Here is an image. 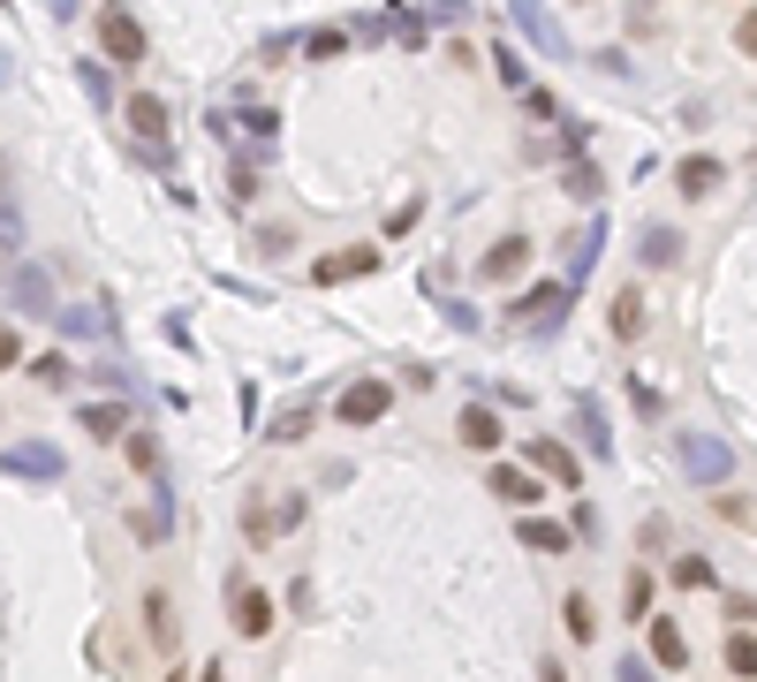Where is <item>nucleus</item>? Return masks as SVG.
<instances>
[{"mask_svg":"<svg viewBox=\"0 0 757 682\" xmlns=\"http://www.w3.org/2000/svg\"><path fill=\"white\" fill-rule=\"evenodd\" d=\"M523 266H530V235H500V243L477 258V273H485V281H515Z\"/></svg>","mask_w":757,"mask_h":682,"instance_id":"9d476101","label":"nucleus"},{"mask_svg":"<svg viewBox=\"0 0 757 682\" xmlns=\"http://www.w3.org/2000/svg\"><path fill=\"white\" fill-rule=\"evenodd\" d=\"M515 23H523L530 46H546V61H569V31L546 15V0H515Z\"/></svg>","mask_w":757,"mask_h":682,"instance_id":"0eeeda50","label":"nucleus"},{"mask_svg":"<svg viewBox=\"0 0 757 682\" xmlns=\"http://www.w3.org/2000/svg\"><path fill=\"white\" fill-rule=\"evenodd\" d=\"M53 327L76 334V341H91V334H107V312H99V304H76V312H53Z\"/></svg>","mask_w":757,"mask_h":682,"instance_id":"5701e85b","label":"nucleus"},{"mask_svg":"<svg viewBox=\"0 0 757 682\" xmlns=\"http://www.w3.org/2000/svg\"><path fill=\"white\" fill-rule=\"evenodd\" d=\"M228 190H235V205H251V197H258V174L235 160V168H228Z\"/></svg>","mask_w":757,"mask_h":682,"instance_id":"f704fd0d","label":"nucleus"},{"mask_svg":"<svg viewBox=\"0 0 757 682\" xmlns=\"http://www.w3.org/2000/svg\"><path fill=\"white\" fill-rule=\"evenodd\" d=\"M84 433L91 440H122V402H91L84 410Z\"/></svg>","mask_w":757,"mask_h":682,"instance_id":"bb28decb","label":"nucleus"},{"mask_svg":"<svg viewBox=\"0 0 757 682\" xmlns=\"http://www.w3.org/2000/svg\"><path fill=\"white\" fill-rule=\"evenodd\" d=\"M130 130L145 137V145H159L174 122H167V99H151V92H130Z\"/></svg>","mask_w":757,"mask_h":682,"instance_id":"f3484780","label":"nucleus"},{"mask_svg":"<svg viewBox=\"0 0 757 682\" xmlns=\"http://www.w3.org/2000/svg\"><path fill=\"white\" fill-rule=\"evenodd\" d=\"M266 440H273V448H296V440H310V402H289V410L266 425Z\"/></svg>","mask_w":757,"mask_h":682,"instance_id":"412c9836","label":"nucleus"},{"mask_svg":"<svg viewBox=\"0 0 757 682\" xmlns=\"http://www.w3.org/2000/svg\"><path fill=\"white\" fill-rule=\"evenodd\" d=\"M674 455H682V471H689L697 486H728V471H735V448H728V440H712V433H682V440H674Z\"/></svg>","mask_w":757,"mask_h":682,"instance_id":"f03ea898","label":"nucleus"},{"mask_svg":"<svg viewBox=\"0 0 757 682\" xmlns=\"http://www.w3.org/2000/svg\"><path fill=\"white\" fill-rule=\"evenodd\" d=\"M30 379L61 394V387H76V364H69V356H38V364H30Z\"/></svg>","mask_w":757,"mask_h":682,"instance_id":"c756f323","label":"nucleus"},{"mask_svg":"<svg viewBox=\"0 0 757 682\" xmlns=\"http://www.w3.org/2000/svg\"><path fill=\"white\" fill-rule=\"evenodd\" d=\"M606 190V174L591 168V160H576V168H569V197H599Z\"/></svg>","mask_w":757,"mask_h":682,"instance_id":"473e14b6","label":"nucleus"},{"mask_svg":"<svg viewBox=\"0 0 757 682\" xmlns=\"http://www.w3.org/2000/svg\"><path fill=\"white\" fill-rule=\"evenodd\" d=\"M0 190H8V160H0Z\"/></svg>","mask_w":757,"mask_h":682,"instance_id":"a19ab883","label":"nucleus"},{"mask_svg":"<svg viewBox=\"0 0 757 682\" xmlns=\"http://www.w3.org/2000/svg\"><path fill=\"white\" fill-rule=\"evenodd\" d=\"M599 251H606V220H591V228H576V235H569V273H561V281L576 289V281L591 273V258H599Z\"/></svg>","mask_w":757,"mask_h":682,"instance_id":"2eb2a0df","label":"nucleus"},{"mask_svg":"<svg viewBox=\"0 0 757 682\" xmlns=\"http://www.w3.org/2000/svg\"><path fill=\"white\" fill-rule=\"evenodd\" d=\"M76 76H84V92H91L99 107H114V84H107V69H99V61H76Z\"/></svg>","mask_w":757,"mask_h":682,"instance_id":"72a5a7b5","label":"nucleus"},{"mask_svg":"<svg viewBox=\"0 0 757 682\" xmlns=\"http://www.w3.org/2000/svg\"><path fill=\"white\" fill-rule=\"evenodd\" d=\"M561 622H569V637H576V645H591V637H599V607H591L584 592H569V599H561Z\"/></svg>","mask_w":757,"mask_h":682,"instance_id":"4be33fe9","label":"nucleus"},{"mask_svg":"<svg viewBox=\"0 0 757 682\" xmlns=\"http://www.w3.org/2000/svg\"><path fill=\"white\" fill-rule=\"evenodd\" d=\"M15 243H23V228H15V205H0V281H8V266H15Z\"/></svg>","mask_w":757,"mask_h":682,"instance_id":"2f4dec72","label":"nucleus"},{"mask_svg":"<svg viewBox=\"0 0 757 682\" xmlns=\"http://www.w3.org/2000/svg\"><path fill=\"white\" fill-rule=\"evenodd\" d=\"M613 334H621V341L644 334V296H636V289H621V296H613Z\"/></svg>","mask_w":757,"mask_h":682,"instance_id":"393cba45","label":"nucleus"},{"mask_svg":"<svg viewBox=\"0 0 757 682\" xmlns=\"http://www.w3.org/2000/svg\"><path fill=\"white\" fill-rule=\"evenodd\" d=\"M523 455H530V471L538 478H553V486H576L584 471H576V455L561 448V440H523Z\"/></svg>","mask_w":757,"mask_h":682,"instance_id":"9b49d317","label":"nucleus"},{"mask_svg":"<svg viewBox=\"0 0 757 682\" xmlns=\"http://www.w3.org/2000/svg\"><path fill=\"white\" fill-rule=\"evenodd\" d=\"M130 463H137V471H159V448H151L145 433H137V440H130Z\"/></svg>","mask_w":757,"mask_h":682,"instance_id":"58836bf2","label":"nucleus"},{"mask_svg":"<svg viewBox=\"0 0 757 682\" xmlns=\"http://www.w3.org/2000/svg\"><path fill=\"white\" fill-rule=\"evenodd\" d=\"M387 410H394V387H387V379H356V387H341V425L364 433V425H379Z\"/></svg>","mask_w":757,"mask_h":682,"instance_id":"20e7f679","label":"nucleus"},{"mask_svg":"<svg viewBox=\"0 0 757 682\" xmlns=\"http://www.w3.org/2000/svg\"><path fill=\"white\" fill-rule=\"evenodd\" d=\"M576 433H584V448H591V455H606V417H599V402H591V394H576Z\"/></svg>","mask_w":757,"mask_h":682,"instance_id":"a878e982","label":"nucleus"},{"mask_svg":"<svg viewBox=\"0 0 757 682\" xmlns=\"http://www.w3.org/2000/svg\"><path fill=\"white\" fill-rule=\"evenodd\" d=\"M628 622H651V569H628V592H621Z\"/></svg>","mask_w":757,"mask_h":682,"instance_id":"cd10ccee","label":"nucleus"},{"mask_svg":"<svg viewBox=\"0 0 757 682\" xmlns=\"http://www.w3.org/2000/svg\"><path fill=\"white\" fill-rule=\"evenodd\" d=\"M584 137H591L584 122H561V130H553L546 145H530V153H538V160H546V153H553V160H576V153H584Z\"/></svg>","mask_w":757,"mask_h":682,"instance_id":"b1692460","label":"nucleus"},{"mask_svg":"<svg viewBox=\"0 0 757 682\" xmlns=\"http://www.w3.org/2000/svg\"><path fill=\"white\" fill-rule=\"evenodd\" d=\"M651 660H659V668H667V675H682V668H689V645H682V630H674V622H667V614H659V622H651Z\"/></svg>","mask_w":757,"mask_h":682,"instance_id":"aec40b11","label":"nucleus"},{"mask_svg":"<svg viewBox=\"0 0 757 682\" xmlns=\"http://www.w3.org/2000/svg\"><path fill=\"white\" fill-rule=\"evenodd\" d=\"M515 538H523L530 553H569V531H561L553 515H523V523H515Z\"/></svg>","mask_w":757,"mask_h":682,"instance_id":"6ab92c4d","label":"nucleus"},{"mask_svg":"<svg viewBox=\"0 0 757 682\" xmlns=\"http://www.w3.org/2000/svg\"><path fill=\"white\" fill-rule=\"evenodd\" d=\"M228 607H235V630H243V637H266V630H273V599H266L251 576L228 584Z\"/></svg>","mask_w":757,"mask_h":682,"instance_id":"423d86ee","label":"nucleus"},{"mask_svg":"<svg viewBox=\"0 0 757 682\" xmlns=\"http://www.w3.org/2000/svg\"><path fill=\"white\" fill-rule=\"evenodd\" d=\"M371 266H379V251H371V243H349V251H326V258L310 266V281H318V289H341V281H364Z\"/></svg>","mask_w":757,"mask_h":682,"instance_id":"39448f33","label":"nucleus"},{"mask_svg":"<svg viewBox=\"0 0 757 682\" xmlns=\"http://www.w3.org/2000/svg\"><path fill=\"white\" fill-rule=\"evenodd\" d=\"M674 576H682V584H689V592H705V584H712V569H705V561H697V553H689V561H682V569H674Z\"/></svg>","mask_w":757,"mask_h":682,"instance_id":"e433bc0d","label":"nucleus"},{"mask_svg":"<svg viewBox=\"0 0 757 682\" xmlns=\"http://www.w3.org/2000/svg\"><path fill=\"white\" fill-rule=\"evenodd\" d=\"M0 471L8 478H61V455L38 448V440H15V448H0Z\"/></svg>","mask_w":757,"mask_h":682,"instance_id":"1a4fd4ad","label":"nucleus"},{"mask_svg":"<svg viewBox=\"0 0 757 682\" xmlns=\"http://www.w3.org/2000/svg\"><path fill=\"white\" fill-rule=\"evenodd\" d=\"M145 637L159 645V653H174V599H167L159 584L145 592Z\"/></svg>","mask_w":757,"mask_h":682,"instance_id":"a211bd4d","label":"nucleus"},{"mask_svg":"<svg viewBox=\"0 0 757 682\" xmlns=\"http://www.w3.org/2000/svg\"><path fill=\"white\" fill-rule=\"evenodd\" d=\"M99 46H107V61H122V69H137L145 61V23L114 0V8H99Z\"/></svg>","mask_w":757,"mask_h":682,"instance_id":"7ed1b4c3","label":"nucleus"},{"mask_svg":"<svg viewBox=\"0 0 757 682\" xmlns=\"http://www.w3.org/2000/svg\"><path fill=\"white\" fill-rule=\"evenodd\" d=\"M492 69H500V84H508V92H530V69H523V53H515V46H492Z\"/></svg>","mask_w":757,"mask_h":682,"instance_id":"c85d7f7f","label":"nucleus"},{"mask_svg":"<svg viewBox=\"0 0 757 682\" xmlns=\"http://www.w3.org/2000/svg\"><path fill=\"white\" fill-rule=\"evenodd\" d=\"M341 46H349V38H341V31H310V61H333V53H341Z\"/></svg>","mask_w":757,"mask_h":682,"instance_id":"c9c22d12","label":"nucleus"},{"mask_svg":"<svg viewBox=\"0 0 757 682\" xmlns=\"http://www.w3.org/2000/svg\"><path fill=\"white\" fill-rule=\"evenodd\" d=\"M8 296H15V312H30V319H46V312H53V289H46V273H38V266H23V258L8 266Z\"/></svg>","mask_w":757,"mask_h":682,"instance_id":"6e6552de","label":"nucleus"},{"mask_svg":"<svg viewBox=\"0 0 757 682\" xmlns=\"http://www.w3.org/2000/svg\"><path fill=\"white\" fill-rule=\"evenodd\" d=\"M674 258H682V235H674V228H659V220H651V228H644V235H636V266H644V273H667V266H674Z\"/></svg>","mask_w":757,"mask_h":682,"instance_id":"f8f14e48","label":"nucleus"},{"mask_svg":"<svg viewBox=\"0 0 757 682\" xmlns=\"http://www.w3.org/2000/svg\"><path fill=\"white\" fill-rule=\"evenodd\" d=\"M454 440H462V448H477V455H492V448H500V417H492L485 402H469V410L454 417Z\"/></svg>","mask_w":757,"mask_h":682,"instance_id":"ddd939ff","label":"nucleus"},{"mask_svg":"<svg viewBox=\"0 0 757 682\" xmlns=\"http://www.w3.org/2000/svg\"><path fill=\"white\" fill-rule=\"evenodd\" d=\"M8 364H23V334H15V327H0V372H8Z\"/></svg>","mask_w":757,"mask_h":682,"instance_id":"4c0bfd02","label":"nucleus"},{"mask_svg":"<svg viewBox=\"0 0 757 682\" xmlns=\"http://www.w3.org/2000/svg\"><path fill=\"white\" fill-rule=\"evenodd\" d=\"M735 46H743V53H757V8L743 15V23H735Z\"/></svg>","mask_w":757,"mask_h":682,"instance_id":"ea45409f","label":"nucleus"},{"mask_svg":"<svg viewBox=\"0 0 757 682\" xmlns=\"http://www.w3.org/2000/svg\"><path fill=\"white\" fill-rule=\"evenodd\" d=\"M569 296H576L569 281H546V289H530V296H515V304H508V319H515L523 334H553V327L569 319Z\"/></svg>","mask_w":757,"mask_h":682,"instance_id":"f257e3e1","label":"nucleus"},{"mask_svg":"<svg viewBox=\"0 0 757 682\" xmlns=\"http://www.w3.org/2000/svg\"><path fill=\"white\" fill-rule=\"evenodd\" d=\"M728 668H735V675H757V637L750 630H728Z\"/></svg>","mask_w":757,"mask_h":682,"instance_id":"7c9ffc66","label":"nucleus"},{"mask_svg":"<svg viewBox=\"0 0 757 682\" xmlns=\"http://www.w3.org/2000/svg\"><path fill=\"white\" fill-rule=\"evenodd\" d=\"M485 486H492V501H508V509H530V501H546V486H538L530 471H492Z\"/></svg>","mask_w":757,"mask_h":682,"instance_id":"dca6fc26","label":"nucleus"},{"mask_svg":"<svg viewBox=\"0 0 757 682\" xmlns=\"http://www.w3.org/2000/svg\"><path fill=\"white\" fill-rule=\"evenodd\" d=\"M720 182H728V168H720L712 153H689V160L674 168V190H682V197H712Z\"/></svg>","mask_w":757,"mask_h":682,"instance_id":"4468645a","label":"nucleus"}]
</instances>
